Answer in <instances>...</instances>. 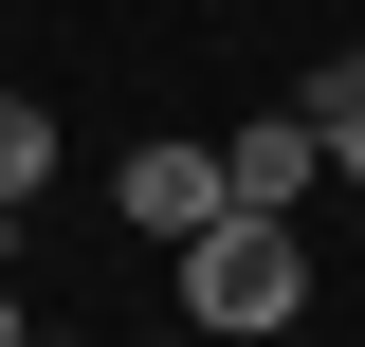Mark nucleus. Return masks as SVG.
I'll list each match as a JSON object with an SVG mask.
<instances>
[{
	"label": "nucleus",
	"instance_id": "7",
	"mask_svg": "<svg viewBox=\"0 0 365 347\" xmlns=\"http://www.w3.org/2000/svg\"><path fill=\"white\" fill-rule=\"evenodd\" d=\"M19 329H37V311H19V274H0V347H19Z\"/></svg>",
	"mask_w": 365,
	"mask_h": 347
},
{
	"label": "nucleus",
	"instance_id": "1",
	"mask_svg": "<svg viewBox=\"0 0 365 347\" xmlns=\"http://www.w3.org/2000/svg\"><path fill=\"white\" fill-rule=\"evenodd\" d=\"M292 311H311V238H292V219L274 201H220L201 219V238H182V329H292Z\"/></svg>",
	"mask_w": 365,
	"mask_h": 347
},
{
	"label": "nucleus",
	"instance_id": "5",
	"mask_svg": "<svg viewBox=\"0 0 365 347\" xmlns=\"http://www.w3.org/2000/svg\"><path fill=\"white\" fill-rule=\"evenodd\" d=\"M292 110H311V129H329V110H365V37H347V55H329V74H311V91H292Z\"/></svg>",
	"mask_w": 365,
	"mask_h": 347
},
{
	"label": "nucleus",
	"instance_id": "3",
	"mask_svg": "<svg viewBox=\"0 0 365 347\" xmlns=\"http://www.w3.org/2000/svg\"><path fill=\"white\" fill-rule=\"evenodd\" d=\"M220 183H237V201H274V219H292V201L329 183V129H311V110H256V129H220Z\"/></svg>",
	"mask_w": 365,
	"mask_h": 347
},
{
	"label": "nucleus",
	"instance_id": "2",
	"mask_svg": "<svg viewBox=\"0 0 365 347\" xmlns=\"http://www.w3.org/2000/svg\"><path fill=\"white\" fill-rule=\"evenodd\" d=\"M220 201H237V183H220V146H182V129L110 165V219H128V238H165V256H182V238H201Z\"/></svg>",
	"mask_w": 365,
	"mask_h": 347
},
{
	"label": "nucleus",
	"instance_id": "6",
	"mask_svg": "<svg viewBox=\"0 0 365 347\" xmlns=\"http://www.w3.org/2000/svg\"><path fill=\"white\" fill-rule=\"evenodd\" d=\"M329 183H347V201H365V110H329Z\"/></svg>",
	"mask_w": 365,
	"mask_h": 347
},
{
	"label": "nucleus",
	"instance_id": "8",
	"mask_svg": "<svg viewBox=\"0 0 365 347\" xmlns=\"http://www.w3.org/2000/svg\"><path fill=\"white\" fill-rule=\"evenodd\" d=\"M0 256H19V201H0Z\"/></svg>",
	"mask_w": 365,
	"mask_h": 347
},
{
	"label": "nucleus",
	"instance_id": "10",
	"mask_svg": "<svg viewBox=\"0 0 365 347\" xmlns=\"http://www.w3.org/2000/svg\"><path fill=\"white\" fill-rule=\"evenodd\" d=\"M165 347H182V329H165Z\"/></svg>",
	"mask_w": 365,
	"mask_h": 347
},
{
	"label": "nucleus",
	"instance_id": "9",
	"mask_svg": "<svg viewBox=\"0 0 365 347\" xmlns=\"http://www.w3.org/2000/svg\"><path fill=\"white\" fill-rule=\"evenodd\" d=\"M19 347H37V329H19Z\"/></svg>",
	"mask_w": 365,
	"mask_h": 347
},
{
	"label": "nucleus",
	"instance_id": "4",
	"mask_svg": "<svg viewBox=\"0 0 365 347\" xmlns=\"http://www.w3.org/2000/svg\"><path fill=\"white\" fill-rule=\"evenodd\" d=\"M37 183H55V110H37V91H0V201H37Z\"/></svg>",
	"mask_w": 365,
	"mask_h": 347
}]
</instances>
